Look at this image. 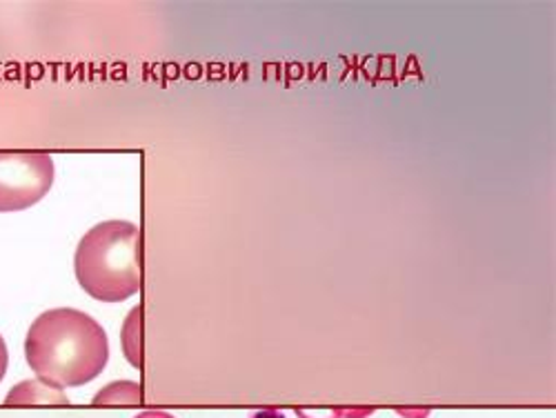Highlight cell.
I'll return each mask as SVG.
<instances>
[{"label": "cell", "instance_id": "1", "mask_svg": "<svg viewBox=\"0 0 556 418\" xmlns=\"http://www.w3.org/2000/svg\"><path fill=\"white\" fill-rule=\"evenodd\" d=\"M25 358L34 375L59 390L83 388L101 377L110 339L89 314L74 307L42 312L27 332Z\"/></svg>", "mask_w": 556, "mask_h": 418}, {"label": "cell", "instance_id": "2", "mask_svg": "<svg viewBox=\"0 0 556 418\" xmlns=\"http://www.w3.org/2000/svg\"><path fill=\"white\" fill-rule=\"evenodd\" d=\"M138 241L141 229L129 220H105L91 227L74 254V274L80 288L103 303H121L138 294Z\"/></svg>", "mask_w": 556, "mask_h": 418}, {"label": "cell", "instance_id": "3", "mask_svg": "<svg viewBox=\"0 0 556 418\" xmlns=\"http://www.w3.org/2000/svg\"><path fill=\"white\" fill-rule=\"evenodd\" d=\"M56 178L50 154H0V212H21L48 197Z\"/></svg>", "mask_w": 556, "mask_h": 418}, {"label": "cell", "instance_id": "4", "mask_svg": "<svg viewBox=\"0 0 556 418\" xmlns=\"http://www.w3.org/2000/svg\"><path fill=\"white\" fill-rule=\"evenodd\" d=\"M67 396L63 390L45 383L40 379H29L12 388L5 396V405H67Z\"/></svg>", "mask_w": 556, "mask_h": 418}, {"label": "cell", "instance_id": "5", "mask_svg": "<svg viewBox=\"0 0 556 418\" xmlns=\"http://www.w3.org/2000/svg\"><path fill=\"white\" fill-rule=\"evenodd\" d=\"M123 354L138 369L141 367V305H136L123 322Z\"/></svg>", "mask_w": 556, "mask_h": 418}, {"label": "cell", "instance_id": "6", "mask_svg": "<svg viewBox=\"0 0 556 418\" xmlns=\"http://www.w3.org/2000/svg\"><path fill=\"white\" fill-rule=\"evenodd\" d=\"M143 401V390L134 381H116L108 388H103L94 396V405H138Z\"/></svg>", "mask_w": 556, "mask_h": 418}, {"label": "cell", "instance_id": "7", "mask_svg": "<svg viewBox=\"0 0 556 418\" xmlns=\"http://www.w3.org/2000/svg\"><path fill=\"white\" fill-rule=\"evenodd\" d=\"M8 365H10L8 345H5V339L0 337V381H3V379H5V375H8Z\"/></svg>", "mask_w": 556, "mask_h": 418}, {"label": "cell", "instance_id": "8", "mask_svg": "<svg viewBox=\"0 0 556 418\" xmlns=\"http://www.w3.org/2000/svg\"><path fill=\"white\" fill-rule=\"evenodd\" d=\"M134 418H174V416L167 414V411H161V409H148V411H141Z\"/></svg>", "mask_w": 556, "mask_h": 418}, {"label": "cell", "instance_id": "9", "mask_svg": "<svg viewBox=\"0 0 556 418\" xmlns=\"http://www.w3.org/2000/svg\"><path fill=\"white\" fill-rule=\"evenodd\" d=\"M252 418H286V414H281L278 409H261Z\"/></svg>", "mask_w": 556, "mask_h": 418}]
</instances>
